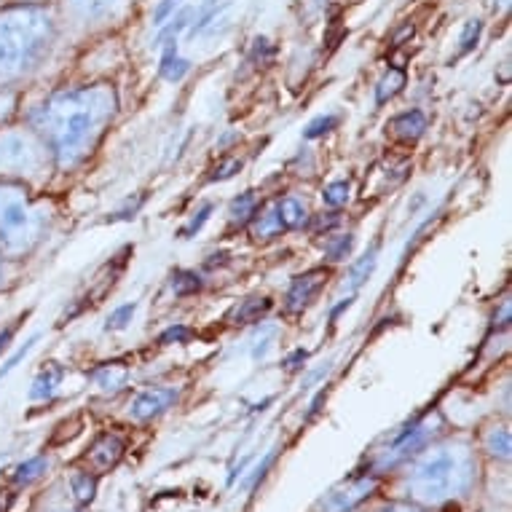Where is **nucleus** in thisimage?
Returning a JSON list of instances; mask_svg holds the SVG:
<instances>
[{"mask_svg": "<svg viewBox=\"0 0 512 512\" xmlns=\"http://www.w3.org/2000/svg\"><path fill=\"white\" fill-rule=\"evenodd\" d=\"M376 263H378V244H373V247L362 255L360 261L354 263L352 271H349V290H357V287H360L362 282L376 271Z\"/></svg>", "mask_w": 512, "mask_h": 512, "instance_id": "14", "label": "nucleus"}, {"mask_svg": "<svg viewBox=\"0 0 512 512\" xmlns=\"http://www.w3.org/2000/svg\"><path fill=\"white\" fill-rule=\"evenodd\" d=\"M3 279H6V271H3V258H0V285H3Z\"/></svg>", "mask_w": 512, "mask_h": 512, "instance_id": "41", "label": "nucleus"}, {"mask_svg": "<svg viewBox=\"0 0 512 512\" xmlns=\"http://www.w3.org/2000/svg\"><path fill=\"white\" fill-rule=\"evenodd\" d=\"M9 338H11V330H6V333H3V336H0V349H3V346L9 344Z\"/></svg>", "mask_w": 512, "mask_h": 512, "instance_id": "40", "label": "nucleus"}, {"mask_svg": "<svg viewBox=\"0 0 512 512\" xmlns=\"http://www.w3.org/2000/svg\"><path fill=\"white\" fill-rule=\"evenodd\" d=\"M177 3H180V0H161L159 9H156V14H153V22H156V25H164V19L175 11Z\"/></svg>", "mask_w": 512, "mask_h": 512, "instance_id": "35", "label": "nucleus"}, {"mask_svg": "<svg viewBox=\"0 0 512 512\" xmlns=\"http://www.w3.org/2000/svg\"><path fill=\"white\" fill-rule=\"evenodd\" d=\"M352 247H354V236L352 234L336 236V239H330V242L325 244V255H328V261L341 263V261H346V258H349Z\"/></svg>", "mask_w": 512, "mask_h": 512, "instance_id": "21", "label": "nucleus"}, {"mask_svg": "<svg viewBox=\"0 0 512 512\" xmlns=\"http://www.w3.org/2000/svg\"><path fill=\"white\" fill-rule=\"evenodd\" d=\"M403 86H405L403 70H400V68L389 70L387 76L381 78V81H378V86H376V102H378V105H384V102L392 100V97H395V94L403 89Z\"/></svg>", "mask_w": 512, "mask_h": 512, "instance_id": "16", "label": "nucleus"}, {"mask_svg": "<svg viewBox=\"0 0 512 512\" xmlns=\"http://www.w3.org/2000/svg\"><path fill=\"white\" fill-rule=\"evenodd\" d=\"M54 35L57 22L46 6L17 3L0 9V89L41 68Z\"/></svg>", "mask_w": 512, "mask_h": 512, "instance_id": "2", "label": "nucleus"}, {"mask_svg": "<svg viewBox=\"0 0 512 512\" xmlns=\"http://www.w3.org/2000/svg\"><path fill=\"white\" fill-rule=\"evenodd\" d=\"M43 167V148L27 132H0V180L35 175Z\"/></svg>", "mask_w": 512, "mask_h": 512, "instance_id": "4", "label": "nucleus"}, {"mask_svg": "<svg viewBox=\"0 0 512 512\" xmlns=\"http://www.w3.org/2000/svg\"><path fill=\"white\" fill-rule=\"evenodd\" d=\"M228 3H231V0H207V3H204L202 14L196 17L194 27H191V35L204 33V30L212 25V19L220 17V11L223 9H228Z\"/></svg>", "mask_w": 512, "mask_h": 512, "instance_id": "17", "label": "nucleus"}, {"mask_svg": "<svg viewBox=\"0 0 512 512\" xmlns=\"http://www.w3.org/2000/svg\"><path fill=\"white\" fill-rule=\"evenodd\" d=\"M46 472V459L43 456H38V459H33V462L22 464L17 470V475H14V480H17L19 486H27V483H33V480H38Z\"/></svg>", "mask_w": 512, "mask_h": 512, "instance_id": "22", "label": "nucleus"}, {"mask_svg": "<svg viewBox=\"0 0 512 512\" xmlns=\"http://www.w3.org/2000/svg\"><path fill=\"white\" fill-rule=\"evenodd\" d=\"M271 309L269 298H247L234 309L231 314V322L234 325H250V322H258V319Z\"/></svg>", "mask_w": 512, "mask_h": 512, "instance_id": "13", "label": "nucleus"}, {"mask_svg": "<svg viewBox=\"0 0 512 512\" xmlns=\"http://www.w3.org/2000/svg\"><path fill=\"white\" fill-rule=\"evenodd\" d=\"M239 169H242V161L228 159V161H223L220 167H215V175H212L210 180H212V183H223V180H231V177H234Z\"/></svg>", "mask_w": 512, "mask_h": 512, "instance_id": "31", "label": "nucleus"}, {"mask_svg": "<svg viewBox=\"0 0 512 512\" xmlns=\"http://www.w3.org/2000/svg\"><path fill=\"white\" fill-rule=\"evenodd\" d=\"M135 311H137L135 303H124V306H118V309L108 317V325H105V328H108V330H124L126 325L132 322V317H135Z\"/></svg>", "mask_w": 512, "mask_h": 512, "instance_id": "25", "label": "nucleus"}, {"mask_svg": "<svg viewBox=\"0 0 512 512\" xmlns=\"http://www.w3.org/2000/svg\"><path fill=\"white\" fill-rule=\"evenodd\" d=\"M488 445H491V448H496V445H499V451H496V454L504 456V459L510 456V435H507L504 429H499V432H494V435L488 437Z\"/></svg>", "mask_w": 512, "mask_h": 512, "instance_id": "34", "label": "nucleus"}, {"mask_svg": "<svg viewBox=\"0 0 512 512\" xmlns=\"http://www.w3.org/2000/svg\"><path fill=\"white\" fill-rule=\"evenodd\" d=\"M328 282V271L322 269H314V271H306L301 277L293 279V285L287 290V298H285V306L287 311H303L309 306L314 298L319 295V290L325 287Z\"/></svg>", "mask_w": 512, "mask_h": 512, "instance_id": "6", "label": "nucleus"}, {"mask_svg": "<svg viewBox=\"0 0 512 512\" xmlns=\"http://www.w3.org/2000/svg\"><path fill=\"white\" fill-rule=\"evenodd\" d=\"M175 397V389H151V392H143V395L132 403V416L140 421L153 419V416H159L164 408H169V403H172Z\"/></svg>", "mask_w": 512, "mask_h": 512, "instance_id": "9", "label": "nucleus"}, {"mask_svg": "<svg viewBox=\"0 0 512 512\" xmlns=\"http://www.w3.org/2000/svg\"><path fill=\"white\" fill-rule=\"evenodd\" d=\"M341 223V218H338V212H328V218L322 215V218H317V228H333Z\"/></svg>", "mask_w": 512, "mask_h": 512, "instance_id": "38", "label": "nucleus"}, {"mask_svg": "<svg viewBox=\"0 0 512 512\" xmlns=\"http://www.w3.org/2000/svg\"><path fill=\"white\" fill-rule=\"evenodd\" d=\"M191 338V330L185 328V325H175V328H169L161 333V344H185Z\"/></svg>", "mask_w": 512, "mask_h": 512, "instance_id": "32", "label": "nucleus"}, {"mask_svg": "<svg viewBox=\"0 0 512 512\" xmlns=\"http://www.w3.org/2000/svg\"><path fill=\"white\" fill-rule=\"evenodd\" d=\"M169 285H172V293L175 295H194L202 290V279L196 277L194 271H175Z\"/></svg>", "mask_w": 512, "mask_h": 512, "instance_id": "19", "label": "nucleus"}, {"mask_svg": "<svg viewBox=\"0 0 512 512\" xmlns=\"http://www.w3.org/2000/svg\"><path fill=\"white\" fill-rule=\"evenodd\" d=\"M121 454H124V443L116 435H102L89 451V464L97 472H108L110 467H116Z\"/></svg>", "mask_w": 512, "mask_h": 512, "instance_id": "8", "label": "nucleus"}, {"mask_svg": "<svg viewBox=\"0 0 512 512\" xmlns=\"http://www.w3.org/2000/svg\"><path fill=\"white\" fill-rule=\"evenodd\" d=\"M274 212H277L282 231H293V228H301L306 223V207L298 199H279V202H274Z\"/></svg>", "mask_w": 512, "mask_h": 512, "instance_id": "10", "label": "nucleus"}, {"mask_svg": "<svg viewBox=\"0 0 512 512\" xmlns=\"http://www.w3.org/2000/svg\"><path fill=\"white\" fill-rule=\"evenodd\" d=\"M228 215H231V223H234V226H244V223L255 215V196L247 191V194H242L239 199H234Z\"/></svg>", "mask_w": 512, "mask_h": 512, "instance_id": "20", "label": "nucleus"}, {"mask_svg": "<svg viewBox=\"0 0 512 512\" xmlns=\"http://www.w3.org/2000/svg\"><path fill=\"white\" fill-rule=\"evenodd\" d=\"M392 129L403 140H419L424 135V129H427V116L421 110H408V113H403V116H397L392 121Z\"/></svg>", "mask_w": 512, "mask_h": 512, "instance_id": "11", "label": "nucleus"}, {"mask_svg": "<svg viewBox=\"0 0 512 512\" xmlns=\"http://www.w3.org/2000/svg\"><path fill=\"white\" fill-rule=\"evenodd\" d=\"M349 306H352V298H346V301H341V303H338L336 309H333V314H330V319H333V322H336V319H338V314H341V311H346V309H349Z\"/></svg>", "mask_w": 512, "mask_h": 512, "instance_id": "39", "label": "nucleus"}, {"mask_svg": "<svg viewBox=\"0 0 512 512\" xmlns=\"http://www.w3.org/2000/svg\"><path fill=\"white\" fill-rule=\"evenodd\" d=\"M188 17H191V11H180V14H177L175 19H172V25H169L167 30H161L159 43L177 41V35H180V30H185V27H188Z\"/></svg>", "mask_w": 512, "mask_h": 512, "instance_id": "28", "label": "nucleus"}, {"mask_svg": "<svg viewBox=\"0 0 512 512\" xmlns=\"http://www.w3.org/2000/svg\"><path fill=\"white\" fill-rule=\"evenodd\" d=\"M94 381L100 384L102 389H118V384L126 381V368L121 362H113V365H105L94 373Z\"/></svg>", "mask_w": 512, "mask_h": 512, "instance_id": "18", "label": "nucleus"}, {"mask_svg": "<svg viewBox=\"0 0 512 512\" xmlns=\"http://www.w3.org/2000/svg\"><path fill=\"white\" fill-rule=\"evenodd\" d=\"M46 228V212L27 196L17 180H0V255L22 258Z\"/></svg>", "mask_w": 512, "mask_h": 512, "instance_id": "3", "label": "nucleus"}, {"mask_svg": "<svg viewBox=\"0 0 512 512\" xmlns=\"http://www.w3.org/2000/svg\"><path fill=\"white\" fill-rule=\"evenodd\" d=\"M480 30H483V25H480V22H475V19L464 25L462 41H459L462 43V54H467V51L475 49V43H478V38H480Z\"/></svg>", "mask_w": 512, "mask_h": 512, "instance_id": "29", "label": "nucleus"}, {"mask_svg": "<svg viewBox=\"0 0 512 512\" xmlns=\"http://www.w3.org/2000/svg\"><path fill=\"white\" fill-rule=\"evenodd\" d=\"M161 46H164V57H161V65H159L161 78H167V81H172V84L183 81V76L188 73V62L177 57V43L169 41V43H161Z\"/></svg>", "mask_w": 512, "mask_h": 512, "instance_id": "12", "label": "nucleus"}, {"mask_svg": "<svg viewBox=\"0 0 512 512\" xmlns=\"http://www.w3.org/2000/svg\"><path fill=\"white\" fill-rule=\"evenodd\" d=\"M116 113V94L108 86H84L59 92L33 110L35 132H41L59 167H73L92 153L102 126Z\"/></svg>", "mask_w": 512, "mask_h": 512, "instance_id": "1", "label": "nucleus"}, {"mask_svg": "<svg viewBox=\"0 0 512 512\" xmlns=\"http://www.w3.org/2000/svg\"><path fill=\"white\" fill-rule=\"evenodd\" d=\"M456 478H459V462L454 454L432 456L416 470V486L427 496H443L454 488Z\"/></svg>", "mask_w": 512, "mask_h": 512, "instance_id": "5", "label": "nucleus"}, {"mask_svg": "<svg viewBox=\"0 0 512 512\" xmlns=\"http://www.w3.org/2000/svg\"><path fill=\"white\" fill-rule=\"evenodd\" d=\"M59 376H62V370L59 368H51L46 370V373H41V378L35 381L33 397H49L51 392H54V387H57Z\"/></svg>", "mask_w": 512, "mask_h": 512, "instance_id": "26", "label": "nucleus"}, {"mask_svg": "<svg viewBox=\"0 0 512 512\" xmlns=\"http://www.w3.org/2000/svg\"><path fill=\"white\" fill-rule=\"evenodd\" d=\"M81 19H102L116 9L118 0H70Z\"/></svg>", "mask_w": 512, "mask_h": 512, "instance_id": "15", "label": "nucleus"}, {"mask_svg": "<svg viewBox=\"0 0 512 512\" xmlns=\"http://www.w3.org/2000/svg\"><path fill=\"white\" fill-rule=\"evenodd\" d=\"M73 491H76L78 502H92L94 499V478L89 472H81L73 478Z\"/></svg>", "mask_w": 512, "mask_h": 512, "instance_id": "27", "label": "nucleus"}, {"mask_svg": "<svg viewBox=\"0 0 512 512\" xmlns=\"http://www.w3.org/2000/svg\"><path fill=\"white\" fill-rule=\"evenodd\" d=\"M210 215H212V204H204L202 210L196 212V218L191 220V223H188V226H185L183 231H180V234H183V239H191V236H194L196 231H202V226H204V223H207V220H210Z\"/></svg>", "mask_w": 512, "mask_h": 512, "instance_id": "30", "label": "nucleus"}, {"mask_svg": "<svg viewBox=\"0 0 512 512\" xmlns=\"http://www.w3.org/2000/svg\"><path fill=\"white\" fill-rule=\"evenodd\" d=\"M306 357H309V354H306V349H298V352H293L290 354V357H287V368L290 370H295V368H301L303 362H306Z\"/></svg>", "mask_w": 512, "mask_h": 512, "instance_id": "36", "label": "nucleus"}, {"mask_svg": "<svg viewBox=\"0 0 512 512\" xmlns=\"http://www.w3.org/2000/svg\"><path fill=\"white\" fill-rule=\"evenodd\" d=\"M411 35H413V25H411V22H405V25L395 33V38H392V46H400V43L408 41Z\"/></svg>", "mask_w": 512, "mask_h": 512, "instance_id": "37", "label": "nucleus"}, {"mask_svg": "<svg viewBox=\"0 0 512 512\" xmlns=\"http://www.w3.org/2000/svg\"><path fill=\"white\" fill-rule=\"evenodd\" d=\"M252 57H255V62H261V65H269L271 57H274L271 43L266 41V38H258V41H255V46H252Z\"/></svg>", "mask_w": 512, "mask_h": 512, "instance_id": "33", "label": "nucleus"}, {"mask_svg": "<svg viewBox=\"0 0 512 512\" xmlns=\"http://www.w3.org/2000/svg\"><path fill=\"white\" fill-rule=\"evenodd\" d=\"M325 204L328 207H341V204L349 202V183L346 180H336V183H330L325 188Z\"/></svg>", "mask_w": 512, "mask_h": 512, "instance_id": "23", "label": "nucleus"}, {"mask_svg": "<svg viewBox=\"0 0 512 512\" xmlns=\"http://www.w3.org/2000/svg\"><path fill=\"white\" fill-rule=\"evenodd\" d=\"M373 488H376V483H373V480H365V478L354 480V483H349V486H346V494L344 491H333V494H330L328 504H325V510L349 512L352 507H357L362 499H368Z\"/></svg>", "mask_w": 512, "mask_h": 512, "instance_id": "7", "label": "nucleus"}, {"mask_svg": "<svg viewBox=\"0 0 512 512\" xmlns=\"http://www.w3.org/2000/svg\"><path fill=\"white\" fill-rule=\"evenodd\" d=\"M336 126H338L336 116H319V118H314L309 126H306L303 137H306V140H317V137L328 135L330 129H336Z\"/></svg>", "mask_w": 512, "mask_h": 512, "instance_id": "24", "label": "nucleus"}]
</instances>
